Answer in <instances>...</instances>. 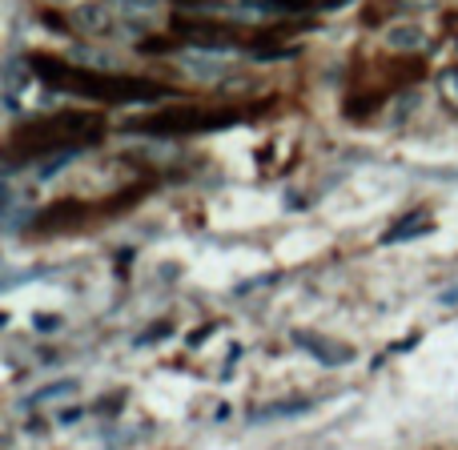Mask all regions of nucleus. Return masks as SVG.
<instances>
[{"label":"nucleus","instance_id":"1","mask_svg":"<svg viewBox=\"0 0 458 450\" xmlns=\"http://www.w3.org/2000/svg\"><path fill=\"white\" fill-rule=\"evenodd\" d=\"M29 72H37L48 89H61V93L101 101V105H141V101H161V97L174 93L161 81L125 77V72H93V69H81V64H64L61 56H48V53H32Z\"/></svg>","mask_w":458,"mask_h":450},{"label":"nucleus","instance_id":"2","mask_svg":"<svg viewBox=\"0 0 458 450\" xmlns=\"http://www.w3.org/2000/svg\"><path fill=\"white\" fill-rule=\"evenodd\" d=\"M105 137V117L101 113H89V109H64L53 113V117H37V121H24L8 133L4 141V157L8 169H16L21 161H37L45 153L61 157V153H81L89 145H97Z\"/></svg>","mask_w":458,"mask_h":450},{"label":"nucleus","instance_id":"3","mask_svg":"<svg viewBox=\"0 0 458 450\" xmlns=\"http://www.w3.org/2000/svg\"><path fill=\"white\" fill-rule=\"evenodd\" d=\"M242 117H250L245 109H206V105H169L149 117H133L129 133L141 137H190V133H214V129H229Z\"/></svg>","mask_w":458,"mask_h":450},{"label":"nucleus","instance_id":"4","mask_svg":"<svg viewBox=\"0 0 458 450\" xmlns=\"http://www.w3.org/2000/svg\"><path fill=\"white\" fill-rule=\"evenodd\" d=\"M97 214V206L81 198H69V201H53L48 209H40L37 222H32V233H61V229H72L77 222H89Z\"/></svg>","mask_w":458,"mask_h":450},{"label":"nucleus","instance_id":"5","mask_svg":"<svg viewBox=\"0 0 458 450\" xmlns=\"http://www.w3.org/2000/svg\"><path fill=\"white\" fill-rule=\"evenodd\" d=\"M72 29L89 32V37H109L117 24H113V13L105 4H97V0H89V4H77L72 8Z\"/></svg>","mask_w":458,"mask_h":450},{"label":"nucleus","instance_id":"6","mask_svg":"<svg viewBox=\"0 0 458 450\" xmlns=\"http://www.w3.org/2000/svg\"><path fill=\"white\" fill-rule=\"evenodd\" d=\"M293 342H298L306 354H314L322 366H346L350 358H354V350L350 346H338V342H326L318 338V334H293Z\"/></svg>","mask_w":458,"mask_h":450},{"label":"nucleus","instance_id":"7","mask_svg":"<svg viewBox=\"0 0 458 450\" xmlns=\"http://www.w3.org/2000/svg\"><path fill=\"white\" fill-rule=\"evenodd\" d=\"M430 229H435V222H430V214H406V217H398V225H390L386 233H382V245L411 242V237L430 233Z\"/></svg>","mask_w":458,"mask_h":450},{"label":"nucleus","instance_id":"8","mask_svg":"<svg viewBox=\"0 0 458 450\" xmlns=\"http://www.w3.org/2000/svg\"><path fill=\"white\" fill-rule=\"evenodd\" d=\"M386 45L394 48V53H419V48L427 45V29H422V24H390Z\"/></svg>","mask_w":458,"mask_h":450},{"label":"nucleus","instance_id":"9","mask_svg":"<svg viewBox=\"0 0 458 450\" xmlns=\"http://www.w3.org/2000/svg\"><path fill=\"white\" fill-rule=\"evenodd\" d=\"M72 61H81V69H93V72H117V56L93 45H72Z\"/></svg>","mask_w":458,"mask_h":450},{"label":"nucleus","instance_id":"10","mask_svg":"<svg viewBox=\"0 0 458 450\" xmlns=\"http://www.w3.org/2000/svg\"><path fill=\"white\" fill-rule=\"evenodd\" d=\"M185 69L193 72L198 81H217V77H225V56H217V53H193L190 61H185Z\"/></svg>","mask_w":458,"mask_h":450},{"label":"nucleus","instance_id":"11","mask_svg":"<svg viewBox=\"0 0 458 450\" xmlns=\"http://www.w3.org/2000/svg\"><path fill=\"white\" fill-rule=\"evenodd\" d=\"M77 390V382L72 378H64V382H53V386H40V390H32L29 395V403L32 406H40V403H48V398H64V395H72Z\"/></svg>","mask_w":458,"mask_h":450},{"label":"nucleus","instance_id":"12","mask_svg":"<svg viewBox=\"0 0 458 450\" xmlns=\"http://www.w3.org/2000/svg\"><path fill=\"white\" fill-rule=\"evenodd\" d=\"M301 411H310V403L306 398H293V403H274V406H266V411H258L253 419H282V414H301Z\"/></svg>","mask_w":458,"mask_h":450},{"label":"nucleus","instance_id":"13","mask_svg":"<svg viewBox=\"0 0 458 450\" xmlns=\"http://www.w3.org/2000/svg\"><path fill=\"white\" fill-rule=\"evenodd\" d=\"M169 334H174V326H169V322H161V326H153V330H145V334H141V338H137V342H141V346H145V342H157V338H169Z\"/></svg>","mask_w":458,"mask_h":450},{"label":"nucleus","instance_id":"14","mask_svg":"<svg viewBox=\"0 0 458 450\" xmlns=\"http://www.w3.org/2000/svg\"><path fill=\"white\" fill-rule=\"evenodd\" d=\"M443 93L451 97V101H458V69H454V72H446V77H443Z\"/></svg>","mask_w":458,"mask_h":450},{"label":"nucleus","instance_id":"15","mask_svg":"<svg viewBox=\"0 0 458 450\" xmlns=\"http://www.w3.org/2000/svg\"><path fill=\"white\" fill-rule=\"evenodd\" d=\"M398 4H406V8H435L438 0H398Z\"/></svg>","mask_w":458,"mask_h":450},{"label":"nucleus","instance_id":"16","mask_svg":"<svg viewBox=\"0 0 458 450\" xmlns=\"http://www.w3.org/2000/svg\"><path fill=\"white\" fill-rule=\"evenodd\" d=\"M53 4H64V0H53Z\"/></svg>","mask_w":458,"mask_h":450},{"label":"nucleus","instance_id":"17","mask_svg":"<svg viewBox=\"0 0 458 450\" xmlns=\"http://www.w3.org/2000/svg\"><path fill=\"white\" fill-rule=\"evenodd\" d=\"M245 4H253V0H245Z\"/></svg>","mask_w":458,"mask_h":450}]
</instances>
